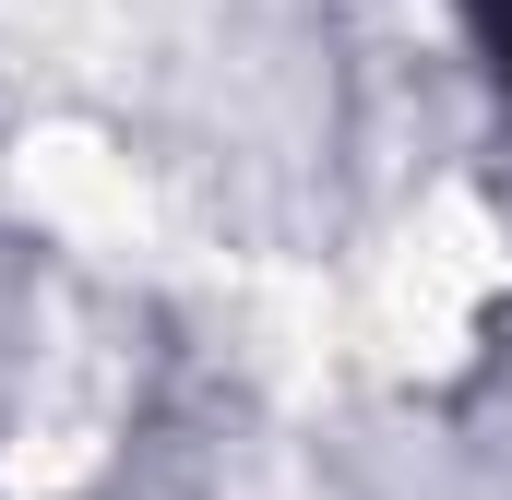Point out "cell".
<instances>
[{"label": "cell", "instance_id": "6da1fadb", "mask_svg": "<svg viewBox=\"0 0 512 500\" xmlns=\"http://www.w3.org/2000/svg\"><path fill=\"white\" fill-rule=\"evenodd\" d=\"M453 12H465V48L489 60V84L512 96V0H453Z\"/></svg>", "mask_w": 512, "mask_h": 500}]
</instances>
